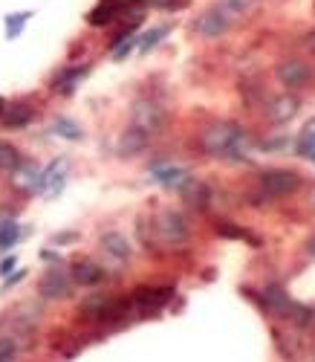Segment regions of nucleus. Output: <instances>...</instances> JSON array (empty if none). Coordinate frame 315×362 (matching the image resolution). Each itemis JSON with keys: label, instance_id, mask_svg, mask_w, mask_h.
Masks as SVG:
<instances>
[{"label": "nucleus", "instance_id": "f257e3e1", "mask_svg": "<svg viewBox=\"0 0 315 362\" xmlns=\"http://www.w3.org/2000/svg\"><path fill=\"white\" fill-rule=\"evenodd\" d=\"M200 145L208 157L246 160V130L238 122H214L200 133Z\"/></svg>", "mask_w": 315, "mask_h": 362}, {"label": "nucleus", "instance_id": "f03ea898", "mask_svg": "<svg viewBox=\"0 0 315 362\" xmlns=\"http://www.w3.org/2000/svg\"><path fill=\"white\" fill-rule=\"evenodd\" d=\"M165 122H168V113H165V107L160 102L142 96V99H136L130 105V128L142 130L145 137H156V133H162Z\"/></svg>", "mask_w": 315, "mask_h": 362}, {"label": "nucleus", "instance_id": "7ed1b4c3", "mask_svg": "<svg viewBox=\"0 0 315 362\" xmlns=\"http://www.w3.org/2000/svg\"><path fill=\"white\" fill-rule=\"evenodd\" d=\"M301 177L289 168H266L261 174V188L269 197H286L292 192H298Z\"/></svg>", "mask_w": 315, "mask_h": 362}, {"label": "nucleus", "instance_id": "20e7f679", "mask_svg": "<svg viewBox=\"0 0 315 362\" xmlns=\"http://www.w3.org/2000/svg\"><path fill=\"white\" fill-rule=\"evenodd\" d=\"M38 293L49 301H58V299H70L72 296V281L67 273L61 270H47L38 281Z\"/></svg>", "mask_w": 315, "mask_h": 362}, {"label": "nucleus", "instance_id": "39448f33", "mask_svg": "<svg viewBox=\"0 0 315 362\" xmlns=\"http://www.w3.org/2000/svg\"><path fill=\"white\" fill-rule=\"evenodd\" d=\"M229 27H231V21L229 17L217 9V6H211V9H206L200 17L194 21V32L200 35V38H220V35H226L229 32Z\"/></svg>", "mask_w": 315, "mask_h": 362}, {"label": "nucleus", "instance_id": "423d86ee", "mask_svg": "<svg viewBox=\"0 0 315 362\" xmlns=\"http://www.w3.org/2000/svg\"><path fill=\"white\" fill-rule=\"evenodd\" d=\"M156 232H160V238L165 243H183L188 238L185 218L180 212H174V209H168V212H162L160 218H156Z\"/></svg>", "mask_w": 315, "mask_h": 362}, {"label": "nucleus", "instance_id": "0eeeda50", "mask_svg": "<svg viewBox=\"0 0 315 362\" xmlns=\"http://www.w3.org/2000/svg\"><path fill=\"white\" fill-rule=\"evenodd\" d=\"M275 75H278V82L289 90H298L309 82V67L301 61V59H286L275 67Z\"/></svg>", "mask_w": 315, "mask_h": 362}, {"label": "nucleus", "instance_id": "6e6552de", "mask_svg": "<svg viewBox=\"0 0 315 362\" xmlns=\"http://www.w3.org/2000/svg\"><path fill=\"white\" fill-rule=\"evenodd\" d=\"M174 296V290L171 287H156V290H151V287H139L133 293V304L139 308L142 313H151V310H160L162 304H168V299Z\"/></svg>", "mask_w": 315, "mask_h": 362}, {"label": "nucleus", "instance_id": "1a4fd4ad", "mask_svg": "<svg viewBox=\"0 0 315 362\" xmlns=\"http://www.w3.org/2000/svg\"><path fill=\"white\" fill-rule=\"evenodd\" d=\"M180 195L183 200L191 206V209H206L211 203V188L203 183V180H197V177H188L183 186H180Z\"/></svg>", "mask_w": 315, "mask_h": 362}, {"label": "nucleus", "instance_id": "9d476101", "mask_svg": "<svg viewBox=\"0 0 315 362\" xmlns=\"http://www.w3.org/2000/svg\"><path fill=\"white\" fill-rule=\"evenodd\" d=\"M70 278L75 284H82V287H95V284L105 281V270L95 261H75L70 270Z\"/></svg>", "mask_w": 315, "mask_h": 362}, {"label": "nucleus", "instance_id": "9b49d317", "mask_svg": "<svg viewBox=\"0 0 315 362\" xmlns=\"http://www.w3.org/2000/svg\"><path fill=\"white\" fill-rule=\"evenodd\" d=\"M298 107H301V102L295 99V96H278V99H272V105H269V119L275 122V125H284V122H289L295 113H298Z\"/></svg>", "mask_w": 315, "mask_h": 362}, {"label": "nucleus", "instance_id": "f8f14e48", "mask_svg": "<svg viewBox=\"0 0 315 362\" xmlns=\"http://www.w3.org/2000/svg\"><path fill=\"white\" fill-rule=\"evenodd\" d=\"M148 139L142 130H136V128H128L122 137H119V154L122 157H136V154H142V151L148 148Z\"/></svg>", "mask_w": 315, "mask_h": 362}, {"label": "nucleus", "instance_id": "ddd939ff", "mask_svg": "<svg viewBox=\"0 0 315 362\" xmlns=\"http://www.w3.org/2000/svg\"><path fill=\"white\" fill-rule=\"evenodd\" d=\"M0 119H3V128L17 130V128H26L35 119V113L26 105H9V107H3V113H0Z\"/></svg>", "mask_w": 315, "mask_h": 362}, {"label": "nucleus", "instance_id": "4468645a", "mask_svg": "<svg viewBox=\"0 0 315 362\" xmlns=\"http://www.w3.org/2000/svg\"><path fill=\"white\" fill-rule=\"evenodd\" d=\"M102 250L107 252V255H113L116 261H128L130 258V243H128V238L122 235V232H105L102 235Z\"/></svg>", "mask_w": 315, "mask_h": 362}, {"label": "nucleus", "instance_id": "2eb2a0df", "mask_svg": "<svg viewBox=\"0 0 315 362\" xmlns=\"http://www.w3.org/2000/svg\"><path fill=\"white\" fill-rule=\"evenodd\" d=\"M119 9H122V0H102V3L87 15V24L90 27H107L113 17H119Z\"/></svg>", "mask_w": 315, "mask_h": 362}, {"label": "nucleus", "instance_id": "dca6fc26", "mask_svg": "<svg viewBox=\"0 0 315 362\" xmlns=\"http://www.w3.org/2000/svg\"><path fill=\"white\" fill-rule=\"evenodd\" d=\"M263 304H266V310L275 313V316H289L292 299H289V293H284L281 287H266V290H263Z\"/></svg>", "mask_w": 315, "mask_h": 362}, {"label": "nucleus", "instance_id": "f3484780", "mask_svg": "<svg viewBox=\"0 0 315 362\" xmlns=\"http://www.w3.org/2000/svg\"><path fill=\"white\" fill-rule=\"evenodd\" d=\"M153 183H160V186H168V188H180L191 174L185 168L180 165H165V168H153Z\"/></svg>", "mask_w": 315, "mask_h": 362}, {"label": "nucleus", "instance_id": "a211bd4d", "mask_svg": "<svg viewBox=\"0 0 315 362\" xmlns=\"http://www.w3.org/2000/svg\"><path fill=\"white\" fill-rule=\"evenodd\" d=\"M87 73H90V67H67L64 73H58L55 90H58V93H64V96H70V93L78 87V82H82Z\"/></svg>", "mask_w": 315, "mask_h": 362}, {"label": "nucleus", "instance_id": "6ab92c4d", "mask_svg": "<svg viewBox=\"0 0 315 362\" xmlns=\"http://www.w3.org/2000/svg\"><path fill=\"white\" fill-rule=\"evenodd\" d=\"M295 151H298V157L312 160V165H315V119H309V122L304 125L298 142H295Z\"/></svg>", "mask_w": 315, "mask_h": 362}, {"label": "nucleus", "instance_id": "aec40b11", "mask_svg": "<svg viewBox=\"0 0 315 362\" xmlns=\"http://www.w3.org/2000/svg\"><path fill=\"white\" fill-rule=\"evenodd\" d=\"M110 304H113V299H110V296H105V293H95V296H90V299L82 304V313H84V316H95V319H107Z\"/></svg>", "mask_w": 315, "mask_h": 362}, {"label": "nucleus", "instance_id": "412c9836", "mask_svg": "<svg viewBox=\"0 0 315 362\" xmlns=\"http://www.w3.org/2000/svg\"><path fill=\"white\" fill-rule=\"evenodd\" d=\"M52 133H55V137H61V139H70V142L84 139V130L78 128L72 119H67V116H58V119L52 122Z\"/></svg>", "mask_w": 315, "mask_h": 362}, {"label": "nucleus", "instance_id": "4be33fe9", "mask_svg": "<svg viewBox=\"0 0 315 362\" xmlns=\"http://www.w3.org/2000/svg\"><path fill=\"white\" fill-rule=\"evenodd\" d=\"M254 6H258V0H220V3H217V9L229 17V21H231V17H243V15H249Z\"/></svg>", "mask_w": 315, "mask_h": 362}, {"label": "nucleus", "instance_id": "5701e85b", "mask_svg": "<svg viewBox=\"0 0 315 362\" xmlns=\"http://www.w3.org/2000/svg\"><path fill=\"white\" fill-rule=\"evenodd\" d=\"M171 32V24H162V27H153V29H148L142 38H139V52L145 55V52H151L156 44L162 41V38Z\"/></svg>", "mask_w": 315, "mask_h": 362}, {"label": "nucleus", "instance_id": "b1692460", "mask_svg": "<svg viewBox=\"0 0 315 362\" xmlns=\"http://www.w3.org/2000/svg\"><path fill=\"white\" fill-rule=\"evenodd\" d=\"M21 168V154H17V148L0 139V171H17Z\"/></svg>", "mask_w": 315, "mask_h": 362}, {"label": "nucleus", "instance_id": "393cba45", "mask_svg": "<svg viewBox=\"0 0 315 362\" xmlns=\"http://www.w3.org/2000/svg\"><path fill=\"white\" fill-rule=\"evenodd\" d=\"M17 238H21V226H17L15 220H3V223H0V252L12 250V246L17 243Z\"/></svg>", "mask_w": 315, "mask_h": 362}, {"label": "nucleus", "instance_id": "a878e982", "mask_svg": "<svg viewBox=\"0 0 315 362\" xmlns=\"http://www.w3.org/2000/svg\"><path fill=\"white\" fill-rule=\"evenodd\" d=\"M32 12H15V15H6V38L9 41H15L17 35H21V29L29 24Z\"/></svg>", "mask_w": 315, "mask_h": 362}, {"label": "nucleus", "instance_id": "bb28decb", "mask_svg": "<svg viewBox=\"0 0 315 362\" xmlns=\"http://www.w3.org/2000/svg\"><path fill=\"white\" fill-rule=\"evenodd\" d=\"M286 319H292L295 325L304 328V325H309V322H312V310L307 308V304H295V301H292V308H289V316H286Z\"/></svg>", "mask_w": 315, "mask_h": 362}, {"label": "nucleus", "instance_id": "cd10ccee", "mask_svg": "<svg viewBox=\"0 0 315 362\" xmlns=\"http://www.w3.org/2000/svg\"><path fill=\"white\" fill-rule=\"evenodd\" d=\"M133 47H139V38H136V35L125 38V41H122L119 47H113V50H110V55H113V61H122V59H128V55H130V50H133Z\"/></svg>", "mask_w": 315, "mask_h": 362}, {"label": "nucleus", "instance_id": "c85d7f7f", "mask_svg": "<svg viewBox=\"0 0 315 362\" xmlns=\"http://www.w3.org/2000/svg\"><path fill=\"white\" fill-rule=\"evenodd\" d=\"M188 0H145V6H153V9H162V12H176L183 9Z\"/></svg>", "mask_w": 315, "mask_h": 362}, {"label": "nucleus", "instance_id": "c756f323", "mask_svg": "<svg viewBox=\"0 0 315 362\" xmlns=\"http://www.w3.org/2000/svg\"><path fill=\"white\" fill-rule=\"evenodd\" d=\"M217 235H223V238H246V232L240 229V226H231L229 220L217 223Z\"/></svg>", "mask_w": 315, "mask_h": 362}, {"label": "nucleus", "instance_id": "7c9ffc66", "mask_svg": "<svg viewBox=\"0 0 315 362\" xmlns=\"http://www.w3.org/2000/svg\"><path fill=\"white\" fill-rule=\"evenodd\" d=\"M12 356H15V342L6 339V336H0V359H9L12 362Z\"/></svg>", "mask_w": 315, "mask_h": 362}, {"label": "nucleus", "instance_id": "2f4dec72", "mask_svg": "<svg viewBox=\"0 0 315 362\" xmlns=\"http://www.w3.org/2000/svg\"><path fill=\"white\" fill-rule=\"evenodd\" d=\"M15 266H17V258L15 255H9V258H3V264H0V276H12V270H15Z\"/></svg>", "mask_w": 315, "mask_h": 362}, {"label": "nucleus", "instance_id": "473e14b6", "mask_svg": "<svg viewBox=\"0 0 315 362\" xmlns=\"http://www.w3.org/2000/svg\"><path fill=\"white\" fill-rule=\"evenodd\" d=\"M24 276H26V270H17L15 276H6V284H3V290L15 287V284H17V281H24Z\"/></svg>", "mask_w": 315, "mask_h": 362}, {"label": "nucleus", "instance_id": "72a5a7b5", "mask_svg": "<svg viewBox=\"0 0 315 362\" xmlns=\"http://www.w3.org/2000/svg\"><path fill=\"white\" fill-rule=\"evenodd\" d=\"M75 238H78L75 232H61V235H55V238H52V243L61 246V243H70V241H75Z\"/></svg>", "mask_w": 315, "mask_h": 362}, {"label": "nucleus", "instance_id": "f704fd0d", "mask_svg": "<svg viewBox=\"0 0 315 362\" xmlns=\"http://www.w3.org/2000/svg\"><path fill=\"white\" fill-rule=\"evenodd\" d=\"M41 258H44V261H61V255H55V252H49V250H44Z\"/></svg>", "mask_w": 315, "mask_h": 362}, {"label": "nucleus", "instance_id": "c9c22d12", "mask_svg": "<svg viewBox=\"0 0 315 362\" xmlns=\"http://www.w3.org/2000/svg\"><path fill=\"white\" fill-rule=\"evenodd\" d=\"M307 255H312V258H315V238H309V241H307Z\"/></svg>", "mask_w": 315, "mask_h": 362}, {"label": "nucleus", "instance_id": "e433bc0d", "mask_svg": "<svg viewBox=\"0 0 315 362\" xmlns=\"http://www.w3.org/2000/svg\"><path fill=\"white\" fill-rule=\"evenodd\" d=\"M307 47H309V50H312V52H315V29H312V32H309V35H307Z\"/></svg>", "mask_w": 315, "mask_h": 362}, {"label": "nucleus", "instance_id": "4c0bfd02", "mask_svg": "<svg viewBox=\"0 0 315 362\" xmlns=\"http://www.w3.org/2000/svg\"><path fill=\"white\" fill-rule=\"evenodd\" d=\"M3 107H6V102H3V99H0V113H3Z\"/></svg>", "mask_w": 315, "mask_h": 362}, {"label": "nucleus", "instance_id": "58836bf2", "mask_svg": "<svg viewBox=\"0 0 315 362\" xmlns=\"http://www.w3.org/2000/svg\"><path fill=\"white\" fill-rule=\"evenodd\" d=\"M0 362H9V359H0Z\"/></svg>", "mask_w": 315, "mask_h": 362}]
</instances>
